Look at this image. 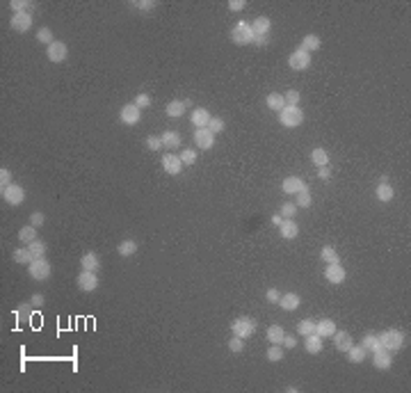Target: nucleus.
Returning <instances> with one entry per match:
<instances>
[{
    "label": "nucleus",
    "mask_w": 411,
    "mask_h": 393,
    "mask_svg": "<svg viewBox=\"0 0 411 393\" xmlns=\"http://www.w3.org/2000/svg\"><path fill=\"white\" fill-rule=\"evenodd\" d=\"M254 39H256V34H254V30H252V23L238 21V23L233 26L231 41L235 44V46H249V44H254Z\"/></svg>",
    "instance_id": "obj_1"
},
{
    "label": "nucleus",
    "mask_w": 411,
    "mask_h": 393,
    "mask_svg": "<svg viewBox=\"0 0 411 393\" xmlns=\"http://www.w3.org/2000/svg\"><path fill=\"white\" fill-rule=\"evenodd\" d=\"M279 124L283 128H297L304 124V110L299 105H285L279 112Z\"/></svg>",
    "instance_id": "obj_2"
},
{
    "label": "nucleus",
    "mask_w": 411,
    "mask_h": 393,
    "mask_svg": "<svg viewBox=\"0 0 411 393\" xmlns=\"http://www.w3.org/2000/svg\"><path fill=\"white\" fill-rule=\"evenodd\" d=\"M231 332L233 336H240V339H252L256 334V320L249 318V315H242V318H235L231 322Z\"/></svg>",
    "instance_id": "obj_3"
},
{
    "label": "nucleus",
    "mask_w": 411,
    "mask_h": 393,
    "mask_svg": "<svg viewBox=\"0 0 411 393\" xmlns=\"http://www.w3.org/2000/svg\"><path fill=\"white\" fill-rule=\"evenodd\" d=\"M379 343L388 352H398L400 347L405 345V334L400 332V329H384V332L379 334Z\"/></svg>",
    "instance_id": "obj_4"
},
{
    "label": "nucleus",
    "mask_w": 411,
    "mask_h": 393,
    "mask_svg": "<svg viewBox=\"0 0 411 393\" xmlns=\"http://www.w3.org/2000/svg\"><path fill=\"white\" fill-rule=\"evenodd\" d=\"M27 274L32 277L34 281H46L51 274H53V265L51 261L44 256V259H34L30 265H27Z\"/></svg>",
    "instance_id": "obj_5"
},
{
    "label": "nucleus",
    "mask_w": 411,
    "mask_h": 393,
    "mask_svg": "<svg viewBox=\"0 0 411 393\" xmlns=\"http://www.w3.org/2000/svg\"><path fill=\"white\" fill-rule=\"evenodd\" d=\"M0 197H2L5 204H9V206H21V204L26 201V190L21 185H16V183H12V185H7L0 190Z\"/></svg>",
    "instance_id": "obj_6"
},
{
    "label": "nucleus",
    "mask_w": 411,
    "mask_h": 393,
    "mask_svg": "<svg viewBox=\"0 0 411 393\" xmlns=\"http://www.w3.org/2000/svg\"><path fill=\"white\" fill-rule=\"evenodd\" d=\"M288 67H290L292 71H306V69L311 67V53H306L302 48L292 51L290 57H288Z\"/></svg>",
    "instance_id": "obj_7"
},
{
    "label": "nucleus",
    "mask_w": 411,
    "mask_h": 393,
    "mask_svg": "<svg viewBox=\"0 0 411 393\" xmlns=\"http://www.w3.org/2000/svg\"><path fill=\"white\" fill-rule=\"evenodd\" d=\"M46 57L53 62V64H60V62H64L69 57V46L64 44V41L55 39L51 46H46Z\"/></svg>",
    "instance_id": "obj_8"
},
{
    "label": "nucleus",
    "mask_w": 411,
    "mask_h": 393,
    "mask_svg": "<svg viewBox=\"0 0 411 393\" xmlns=\"http://www.w3.org/2000/svg\"><path fill=\"white\" fill-rule=\"evenodd\" d=\"M119 119H121V124H126V126H137L139 119H142V110H139L135 103H126V105H121V110H119Z\"/></svg>",
    "instance_id": "obj_9"
},
{
    "label": "nucleus",
    "mask_w": 411,
    "mask_h": 393,
    "mask_svg": "<svg viewBox=\"0 0 411 393\" xmlns=\"http://www.w3.org/2000/svg\"><path fill=\"white\" fill-rule=\"evenodd\" d=\"M9 27H12L14 32H27V30L32 27V14H30V12L12 14V19H9Z\"/></svg>",
    "instance_id": "obj_10"
},
{
    "label": "nucleus",
    "mask_w": 411,
    "mask_h": 393,
    "mask_svg": "<svg viewBox=\"0 0 411 393\" xmlns=\"http://www.w3.org/2000/svg\"><path fill=\"white\" fill-rule=\"evenodd\" d=\"M78 288L80 290H85V293H92L99 288V274L92 272V270H82L78 274Z\"/></svg>",
    "instance_id": "obj_11"
},
{
    "label": "nucleus",
    "mask_w": 411,
    "mask_h": 393,
    "mask_svg": "<svg viewBox=\"0 0 411 393\" xmlns=\"http://www.w3.org/2000/svg\"><path fill=\"white\" fill-rule=\"evenodd\" d=\"M345 277H347V272H345V267L340 265V263H329V265L325 267V279L332 284V286H338V284H343Z\"/></svg>",
    "instance_id": "obj_12"
},
{
    "label": "nucleus",
    "mask_w": 411,
    "mask_h": 393,
    "mask_svg": "<svg viewBox=\"0 0 411 393\" xmlns=\"http://www.w3.org/2000/svg\"><path fill=\"white\" fill-rule=\"evenodd\" d=\"M160 162H162L165 174H169V176H179L183 172V162H180V158L176 154H165L160 158Z\"/></svg>",
    "instance_id": "obj_13"
},
{
    "label": "nucleus",
    "mask_w": 411,
    "mask_h": 393,
    "mask_svg": "<svg viewBox=\"0 0 411 393\" xmlns=\"http://www.w3.org/2000/svg\"><path fill=\"white\" fill-rule=\"evenodd\" d=\"M194 142H197V147L201 151H210L215 147V135L208 131V128H197L194 131Z\"/></svg>",
    "instance_id": "obj_14"
},
{
    "label": "nucleus",
    "mask_w": 411,
    "mask_h": 393,
    "mask_svg": "<svg viewBox=\"0 0 411 393\" xmlns=\"http://www.w3.org/2000/svg\"><path fill=\"white\" fill-rule=\"evenodd\" d=\"M372 366L377 368V370H388L393 366V359H391V352L386 350V347H379L372 352Z\"/></svg>",
    "instance_id": "obj_15"
},
{
    "label": "nucleus",
    "mask_w": 411,
    "mask_h": 393,
    "mask_svg": "<svg viewBox=\"0 0 411 393\" xmlns=\"http://www.w3.org/2000/svg\"><path fill=\"white\" fill-rule=\"evenodd\" d=\"M304 187H306V183H304V179H299V176H285L283 183H281V190H283L285 194H297V192H302Z\"/></svg>",
    "instance_id": "obj_16"
},
{
    "label": "nucleus",
    "mask_w": 411,
    "mask_h": 393,
    "mask_svg": "<svg viewBox=\"0 0 411 393\" xmlns=\"http://www.w3.org/2000/svg\"><path fill=\"white\" fill-rule=\"evenodd\" d=\"M279 307L283 309V311H297L302 307V297L297 293H283L279 297Z\"/></svg>",
    "instance_id": "obj_17"
},
{
    "label": "nucleus",
    "mask_w": 411,
    "mask_h": 393,
    "mask_svg": "<svg viewBox=\"0 0 411 393\" xmlns=\"http://www.w3.org/2000/svg\"><path fill=\"white\" fill-rule=\"evenodd\" d=\"M375 197H377L382 204H388V201H393V197H395V190H393V185L386 181V176L382 179V183L377 185V190H375Z\"/></svg>",
    "instance_id": "obj_18"
},
{
    "label": "nucleus",
    "mask_w": 411,
    "mask_h": 393,
    "mask_svg": "<svg viewBox=\"0 0 411 393\" xmlns=\"http://www.w3.org/2000/svg\"><path fill=\"white\" fill-rule=\"evenodd\" d=\"M315 334H318L320 339H332L334 334H336V322L329 318H322L315 322Z\"/></svg>",
    "instance_id": "obj_19"
},
{
    "label": "nucleus",
    "mask_w": 411,
    "mask_h": 393,
    "mask_svg": "<svg viewBox=\"0 0 411 393\" xmlns=\"http://www.w3.org/2000/svg\"><path fill=\"white\" fill-rule=\"evenodd\" d=\"M332 339H334V345H336V350H338V352H347V350L354 345V341H352V334L350 332H338V329H336V334H334Z\"/></svg>",
    "instance_id": "obj_20"
},
{
    "label": "nucleus",
    "mask_w": 411,
    "mask_h": 393,
    "mask_svg": "<svg viewBox=\"0 0 411 393\" xmlns=\"http://www.w3.org/2000/svg\"><path fill=\"white\" fill-rule=\"evenodd\" d=\"M279 236L283 240H295L299 236V227L295 220H283L281 222V227H279Z\"/></svg>",
    "instance_id": "obj_21"
},
{
    "label": "nucleus",
    "mask_w": 411,
    "mask_h": 393,
    "mask_svg": "<svg viewBox=\"0 0 411 393\" xmlns=\"http://www.w3.org/2000/svg\"><path fill=\"white\" fill-rule=\"evenodd\" d=\"M160 140H162V149H179L180 142H183V137H180L179 131H165V133L160 135Z\"/></svg>",
    "instance_id": "obj_22"
},
{
    "label": "nucleus",
    "mask_w": 411,
    "mask_h": 393,
    "mask_svg": "<svg viewBox=\"0 0 411 393\" xmlns=\"http://www.w3.org/2000/svg\"><path fill=\"white\" fill-rule=\"evenodd\" d=\"M322 341H325V339H320L315 332L308 334V336H304L306 352H308V354H320V352H322V347H325V343H322Z\"/></svg>",
    "instance_id": "obj_23"
},
{
    "label": "nucleus",
    "mask_w": 411,
    "mask_h": 393,
    "mask_svg": "<svg viewBox=\"0 0 411 393\" xmlns=\"http://www.w3.org/2000/svg\"><path fill=\"white\" fill-rule=\"evenodd\" d=\"M212 114L206 110V107H194L192 114H190V121L194 124V128H206L208 126V121H210Z\"/></svg>",
    "instance_id": "obj_24"
},
{
    "label": "nucleus",
    "mask_w": 411,
    "mask_h": 393,
    "mask_svg": "<svg viewBox=\"0 0 411 393\" xmlns=\"http://www.w3.org/2000/svg\"><path fill=\"white\" fill-rule=\"evenodd\" d=\"M80 267L82 270H92V272H96L101 267V256L96 252H87L80 256Z\"/></svg>",
    "instance_id": "obj_25"
},
{
    "label": "nucleus",
    "mask_w": 411,
    "mask_h": 393,
    "mask_svg": "<svg viewBox=\"0 0 411 393\" xmlns=\"http://www.w3.org/2000/svg\"><path fill=\"white\" fill-rule=\"evenodd\" d=\"M270 27H272V21L267 19V16H256L252 23V30L256 37H267V32H270Z\"/></svg>",
    "instance_id": "obj_26"
},
{
    "label": "nucleus",
    "mask_w": 411,
    "mask_h": 393,
    "mask_svg": "<svg viewBox=\"0 0 411 393\" xmlns=\"http://www.w3.org/2000/svg\"><path fill=\"white\" fill-rule=\"evenodd\" d=\"M12 259H14V263H19V265H30L34 261V256H32V252L27 249V245L26 247H19V249H14L12 252Z\"/></svg>",
    "instance_id": "obj_27"
},
{
    "label": "nucleus",
    "mask_w": 411,
    "mask_h": 393,
    "mask_svg": "<svg viewBox=\"0 0 411 393\" xmlns=\"http://www.w3.org/2000/svg\"><path fill=\"white\" fill-rule=\"evenodd\" d=\"M265 105L270 107V110H274V112H281L285 107V99H283V94H279V92H272V94H267V99H265Z\"/></svg>",
    "instance_id": "obj_28"
},
{
    "label": "nucleus",
    "mask_w": 411,
    "mask_h": 393,
    "mask_svg": "<svg viewBox=\"0 0 411 393\" xmlns=\"http://www.w3.org/2000/svg\"><path fill=\"white\" fill-rule=\"evenodd\" d=\"M187 105L183 103V101H169V105H167V117H172V119H180L183 114H185Z\"/></svg>",
    "instance_id": "obj_29"
},
{
    "label": "nucleus",
    "mask_w": 411,
    "mask_h": 393,
    "mask_svg": "<svg viewBox=\"0 0 411 393\" xmlns=\"http://www.w3.org/2000/svg\"><path fill=\"white\" fill-rule=\"evenodd\" d=\"M320 46H322V41H320L318 34H306L304 39H302V51H306V53H313V51H320Z\"/></svg>",
    "instance_id": "obj_30"
},
{
    "label": "nucleus",
    "mask_w": 411,
    "mask_h": 393,
    "mask_svg": "<svg viewBox=\"0 0 411 393\" xmlns=\"http://www.w3.org/2000/svg\"><path fill=\"white\" fill-rule=\"evenodd\" d=\"M283 336H285V329L281 325H272L267 329V341H270L272 345H281V343H283Z\"/></svg>",
    "instance_id": "obj_31"
},
{
    "label": "nucleus",
    "mask_w": 411,
    "mask_h": 393,
    "mask_svg": "<svg viewBox=\"0 0 411 393\" xmlns=\"http://www.w3.org/2000/svg\"><path fill=\"white\" fill-rule=\"evenodd\" d=\"M347 357H350L352 364H361V361H365V357H368V350H365L363 345H352L350 350H347Z\"/></svg>",
    "instance_id": "obj_32"
},
{
    "label": "nucleus",
    "mask_w": 411,
    "mask_h": 393,
    "mask_svg": "<svg viewBox=\"0 0 411 393\" xmlns=\"http://www.w3.org/2000/svg\"><path fill=\"white\" fill-rule=\"evenodd\" d=\"M117 254L124 256V259L133 256V254H137V242H135V240H124V242H119V247H117Z\"/></svg>",
    "instance_id": "obj_33"
},
{
    "label": "nucleus",
    "mask_w": 411,
    "mask_h": 393,
    "mask_svg": "<svg viewBox=\"0 0 411 393\" xmlns=\"http://www.w3.org/2000/svg\"><path fill=\"white\" fill-rule=\"evenodd\" d=\"M320 259L325 261L327 265H329V263H340L338 252H336V249H334L332 245H325L322 249H320Z\"/></svg>",
    "instance_id": "obj_34"
},
{
    "label": "nucleus",
    "mask_w": 411,
    "mask_h": 393,
    "mask_svg": "<svg viewBox=\"0 0 411 393\" xmlns=\"http://www.w3.org/2000/svg\"><path fill=\"white\" fill-rule=\"evenodd\" d=\"M311 160H313V165L315 167H325V165H329V154H327L325 149H313L311 151Z\"/></svg>",
    "instance_id": "obj_35"
},
{
    "label": "nucleus",
    "mask_w": 411,
    "mask_h": 393,
    "mask_svg": "<svg viewBox=\"0 0 411 393\" xmlns=\"http://www.w3.org/2000/svg\"><path fill=\"white\" fill-rule=\"evenodd\" d=\"M19 240L23 242V245H30L32 240H37V227H32V224L23 227V229L19 231Z\"/></svg>",
    "instance_id": "obj_36"
},
{
    "label": "nucleus",
    "mask_w": 411,
    "mask_h": 393,
    "mask_svg": "<svg viewBox=\"0 0 411 393\" xmlns=\"http://www.w3.org/2000/svg\"><path fill=\"white\" fill-rule=\"evenodd\" d=\"M361 345H363L368 352H375V350H379V347H382V343H379V334H365L363 341H361Z\"/></svg>",
    "instance_id": "obj_37"
},
{
    "label": "nucleus",
    "mask_w": 411,
    "mask_h": 393,
    "mask_svg": "<svg viewBox=\"0 0 411 393\" xmlns=\"http://www.w3.org/2000/svg\"><path fill=\"white\" fill-rule=\"evenodd\" d=\"M9 7L14 9V14H16V12H30V14H32V9L37 7V2H32V0H12Z\"/></svg>",
    "instance_id": "obj_38"
},
{
    "label": "nucleus",
    "mask_w": 411,
    "mask_h": 393,
    "mask_svg": "<svg viewBox=\"0 0 411 393\" xmlns=\"http://www.w3.org/2000/svg\"><path fill=\"white\" fill-rule=\"evenodd\" d=\"M27 249H30V252H32V256L34 259H44V256H46V242H44V240H32V242H30V245H27Z\"/></svg>",
    "instance_id": "obj_39"
},
{
    "label": "nucleus",
    "mask_w": 411,
    "mask_h": 393,
    "mask_svg": "<svg viewBox=\"0 0 411 393\" xmlns=\"http://www.w3.org/2000/svg\"><path fill=\"white\" fill-rule=\"evenodd\" d=\"M315 332V320L304 318L302 322H297V334L299 336H308V334Z\"/></svg>",
    "instance_id": "obj_40"
},
{
    "label": "nucleus",
    "mask_w": 411,
    "mask_h": 393,
    "mask_svg": "<svg viewBox=\"0 0 411 393\" xmlns=\"http://www.w3.org/2000/svg\"><path fill=\"white\" fill-rule=\"evenodd\" d=\"M37 41H39V44H46V46H51V44L55 41L53 30H51V27H39V30H37Z\"/></svg>",
    "instance_id": "obj_41"
},
{
    "label": "nucleus",
    "mask_w": 411,
    "mask_h": 393,
    "mask_svg": "<svg viewBox=\"0 0 411 393\" xmlns=\"http://www.w3.org/2000/svg\"><path fill=\"white\" fill-rule=\"evenodd\" d=\"M279 215H281L283 220H292V217L297 215V206H295V201H285V204H281Z\"/></svg>",
    "instance_id": "obj_42"
},
{
    "label": "nucleus",
    "mask_w": 411,
    "mask_h": 393,
    "mask_svg": "<svg viewBox=\"0 0 411 393\" xmlns=\"http://www.w3.org/2000/svg\"><path fill=\"white\" fill-rule=\"evenodd\" d=\"M295 197H297V199H295V206L297 208H308L311 206V192H308V187H304V190H302V192H297L295 194Z\"/></svg>",
    "instance_id": "obj_43"
},
{
    "label": "nucleus",
    "mask_w": 411,
    "mask_h": 393,
    "mask_svg": "<svg viewBox=\"0 0 411 393\" xmlns=\"http://www.w3.org/2000/svg\"><path fill=\"white\" fill-rule=\"evenodd\" d=\"M180 162H183V167H192L194 162H197V151H194V149H183V151H180Z\"/></svg>",
    "instance_id": "obj_44"
},
{
    "label": "nucleus",
    "mask_w": 411,
    "mask_h": 393,
    "mask_svg": "<svg viewBox=\"0 0 411 393\" xmlns=\"http://www.w3.org/2000/svg\"><path fill=\"white\" fill-rule=\"evenodd\" d=\"M206 128H208L212 135H217V133H224L226 124H224V119H219V117H210V121H208V126Z\"/></svg>",
    "instance_id": "obj_45"
},
{
    "label": "nucleus",
    "mask_w": 411,
    "mask_h": 393,
    "mask_svg": "<svg viewBox=\"0 0 411 393\" xmlns=\"http://www.w3.org/2000/svg\"><path fill=\"white\" fill-rule=\"evenodd\" d=\"M267 359L270 361H283V345H270L267 347Z\"/></svg>",
    "instance_id": "obj_46"
},
{
    "label": "nucleus",
    "mask_w": 411,
    "mask_h": 393,
    "mask_svg": "<svg viewBox=\"0 0 411 393\" xmlns=\"http://www.w3.org/2000/svg\"><path fill=\"white\" fill-rule=\"evenodd\" d=\"M130 5H133L135 9H142V12H153L158 2H155V0H133Z\"/></svg>",
    "instance_id": "obj_47"
},
{
    "label": "nucleus",
    "mask_w": 411,
    "mask_h": 393,
    "mask_svg": "<svg viewBox=\"0 0 411 393\" xmlns=\"http://www.w3.org/2000/svg\"><path fill=\"white\" fill-rule=\"evenodd\" d=\"M285 99V105H299V101H302V94L297 92V89H288V92L283 94Z\"/></svg>",
    "instance_id": "obj_48"
},
{
    "label": "nucleus",
    "mask_w": 411,
    "mask_h": 393,
    "mask_svg": "<svg viewBox=\"0 0 411 393\" xmlns=\"http://www.w3.org/2000/svg\"><path fill=\"white\" fill-rule=\"evenodd\" d=\"M229 350H231V352H235V354L245 352V339H240V336H233V339L229 341Z\"/></svg>",
    "instance_id": "obj_49"
},
{
    "label": "nucleus",
    "mask_w": 411,
    "mask_h": 393,
    "mask_svg": "<svg viewBox=\"0 0 411 393\" xmlns=\"http://www.w3.org/2000/svg\"><path fill=\"white\" fill-rule=\"evenodd\" d=\"M133 103L139 107V110H144V107H151V96H149V94H144V92H139L137 96H135Z\"/></svg>",
    "instance_id": "obj_50"
},
{
    "label": "nucleus",
    "mask_w": 411,
    "mask_h": 393,
    "mask_svg": "<svg viewBox=\"0 0 411 393\" xmlns=\"http://www.w3.org/2000/svg\"><path fill=\"white\" fill-rule=\"evenodd\" d=\"M7 185H12V172H9L7 167H2V169H0V190Z\"/></svg>",
    "instance_id": "obj_51"
},
{
    "label": "nucleus",
    "mask_w": 411,
    "mask_h": 393,
    "mask_svg": "<svg viewBox=\"0 0 411 393\" xmlns=\"http://www.w3.org/2000/svg\"><path fill=\"white\" fill-rule=\"evenodd\" d=\"M146 147L151 149V151H160L162 149V140H160L158 135H151V137H146Z\"/></svg>",
    "instance_id": "obj_52"
},
{
    "label": "nucleus",
    "mask_w": 411,
    "mask_h": 393,
    "mask_svg": "<svg viewBox=\"0 0 411 393\" xmlns=\"http://www.w3.org/2000/svg\"><path fill=\"white\" fill-rule=\"evenodd\" d=\"M279 297H281L279 288H267L265 290V300L270 302V304H279Z\"/></svg>",
    "instance_id": "obj_53"
},
{
    "label": "nucleus",
    "mask_w": 411,
    "mask_h": 393,
    "mask_svg": "<svg viewBox=\"0 0 411 393\" xmlns=\"http://www.w3.org/2000/svg\"><path fill=\"white\" fill-rule=\"evenodd\" d=\"M44 222H46L44 213H39V210H34V213H30V224H32V227H37V229H39L41 224H44Z\"/></svg>",
    "instance_id": "obj_54"
},
{
    "label": "nucleus",
    "mask_w": 411,
    "mask_h": 393,
    "mask_svg": "<svg viewBox=\"0 0 411 393\" xmlns=\"http://www.w3.org/2000/svg\"><path fill=\"white\" fill-rule=\"evenodd\" d=\"M318 179L320 181H329V179H332V167H329V165L318 167Z\"/></svg>",
    "instance_id": "obj_55"
},
{
    "label": "nucleus",
    "mask_w": 411,
    "mask_h": 393,
    "mask_svg": "<svg viewBox=\"0 0 411 393\" xmlns=\"http://www.w3.org/2000/svg\"><path fill=\"white\" fill-rule=\"evenodd\" d=\"M245 7H247L245 0H229V9H231V12H242Z\"/></svg>",
    "instance_id": "obj_56"
},
{
    "label": "nucleus",
    "mask_w": 411,
    "mask_h": 393,
    "mask_svg": "<svg viewBox=\"0 0 411 393\" xmlns=\"http://www.w3.org/2000/svg\"><path fill=\"white\" fill-rule=\"evenodd\" d=\"M281 345H283L285 350H292V347H297V339H295V336H290V334H285V336H283V343H281Z\"/></svg>",
    "instance_id": "obj_57"
},
{
    "label": "nucleus",
    "mask_w": 411,
    "mask_h": 393,
    "mask_svg": "<svg viewBox=\"0 0 411 393\" xmlns=\"http://www.w3.org/2000/svg\"><path fill=\"white\" fill-rule=\"evenodd\" d=\"M30 304H32V307H44V295H32Z\"/></svg>",
    "instance_id": "obj_58"
},
{
    "label": "nucleus",
    "mask_w": 411,
    "mask_h": 393,
    "mask_svg": "<svg viewBox=\"0 0 411 393\" xmlns=\"http://www.w3.org/2000/svg\"><path fill=\"white\" fill-rule=\"evenodd\" d=\"M267 37H256V39H254V44H256V46H267Z\"/></svg>",
    "instance_id": "obj_59"
},
{
    "label": "nucleus",
    "mask_w": 411,
    "mask_h": 393,
    "mask_svg": "<svg viewBox=\"0 0 411 393\" xmlns=\"http://www.w3.org/2000/svg\"><path fill=\"white\" fill-rule=\"evenodd\" d=\"M281 222H283V217H281V215H272V224H277V227H281Z\"/></svg>",
    "instance_id": "obj_60"
}]
</instances>
